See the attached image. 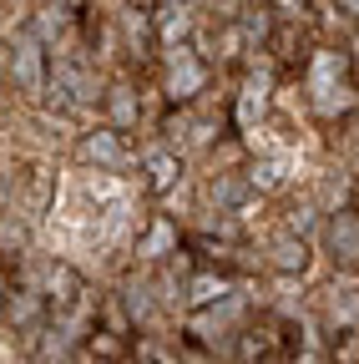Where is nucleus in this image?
Wrapping results in <instances>:
<instances>
[{"mask_svg":"<svg viewBox=\"0 0 359 364\" xmlns=\"http://www.w3.org/2000/svg\"><path fill=\"white\" fill-rule=\"evenodd\" d=\"M299 86L319 122H349L359 112V76H354L349 56L334 51V46H314V56L299 71Z\"/></svg>","mask_w":359,"mask_h":364,"instance_id":"obj_1","label":"nucleus"},{"mask_svg":"<svg viewBox=\"0 0 359 364\" xmlns=\"http://www.w3.org/2000/svg\"><path fill=\"white\" fill-rule=\"evenodd\" d=\"M147 81H152L157 97L167 102V112H177V107H198L203 97H213V66H208V56H198V46L157 51Z\"/></svg>","mask_w":359,"mask_h":364,"instance_id":"obj_2","label":"nucleus"},{"mask_svg":"<svg viewBox=\"0 0 359 364\" xmlns=\"http://www.w3.org/2000/svg\"><path fill=\"white\" fill-rule=\"evenodd\" d=\"M142 86H147V81H142V76H132V71L112 76V81L102 86V102H97V112H102V127H112L117 136L137 132V127H142V117H147Z\"/></svg>","mask_w":359,"mask_h":364,"instance_id":"obj_3","label":"nucleus"},{"mask_svg":"<svg viewBox=\"0 0 359 364\" xmlns=\"http://www.w3.org/2000/svg\"><path fill=\"white\" fill-rule=\"evenodd\" d=\"M177 248H188L177 218L147 213V218L137 223V238H132V258H137V263H167V258H177Z\"/></svg>","mask_w":359,"mask_h":364,"instance_id":"obj_4","label":"nucleus"},{"mask_svg":"<svg viewBox=\"0 0 359 364\" xmlns=\"http://www.w3.org/2000/svg\"><path fill=\"white\" fill-rule=\"evenodd\" d=\"M324 253L339 273H359V208H339L324 218Z\"/></svg>","mask_w":359,"mask_h":364,"instance_id":"obj_5","label":"nucleus"},{"mask_svg":"<svg viewBox=\"0 0 359 364\" xmlns=\"http://www.w3.org/2000/svg\"><path fill=\"white\" fill-rule=\"evenodd\" d=\"M263 263L274 268V273H284V279H304L309 263H314V248H309V238H299V233H294V228H284V233L268 238Z\"/></svg>","mask_w":359,"mask_h":364,"instance_id":"obj_6","label":"nucleus"},{"mask_svg":"<svg viewBox=\"0 0 359 364\" xmlns=\"http://www.w3.org/2000/svg\"><path fill=\"white\" fill-rule=\"evenodd\" d=\"M76 157L81 162H97V167H127L132 162V147H127V136H117L112 127H97V132H81Z\"/></svg>","mask_w":359,"mask_h":364,"instance_id":"obj_7","label":"nucleus"},{"mask_svg":"<svg viewBox=\"0 0 359 364\" xmlns=\"http://www.w3.org/2000/svg\"><path fill=\"white\" fill-rule=\"evenodd\" d=\"M137 167H142V177H147L152 193H167V188H177V182H183V157H177L167 142L147 147V152L137 157Z\"/></svg>","mask_w":359,"mask_h":364,"instance_id":"obj_8","label":"nucleus"},{"mask_svg":"<svg viewBox=\"0 0 359 364\" xmlns=\"http://www.w3.org/2000/svg\"><path fill=\"white\" fill-rule=\"evenodd\" d=\"M6 318L16 329H41L51 318V304H46V294H36V289H16L11 304H6Z\"/></svg>","mask_w":359,"mask_h":364,"instance_id":"obj_9","label":"nucleus"},{"mask_svg":"<svg viewBox=\"0 0 359 364\" xmlns=\"http://www.w3.org/2000/svg\"><path fill=\"white\" fill-rule=\"evenodd\" d=\"M26 248V228L16 218H0V258H16Z\"/></svg>","mask_w":359,"mask_h":364,"instance_id":"obj_10","label":"nucleus"},{"mask_svg":"<svg viewBox=\"0 0 359 364\" xmlns=\"http://www.w3.org/2000/svg\"><path fill=\"white\" fill-rule=\"evenodd\" d=\"M11 294H16V284H11V268L0 263V318H6V304H11Z\"/></svg>","mask_w":359,"mask_h":364,"instance_id":"obj_11","label":"nucleus"},{"mask_svg":"<svg viewBox=\"0 0 359 364\" xmlns=\"http://www.w3.org/2000/svg\"><path fill=\"white\" fill-rule=\"evenodd\" d=\"M0 86H6V66H0Z\"/></svg>","mask_w":359,"mask_h":364,"instance_id":"obj_12","label":"nucleus"}]
</instances>
